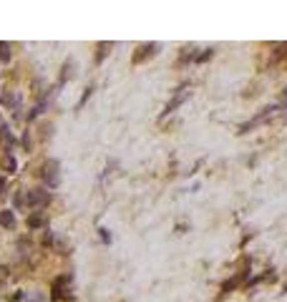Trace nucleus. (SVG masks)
<instances>
[{
	"label": "nucleus",
	"instance_id": "14",
	"mask_svg": "<svg viewBox=\"0 0 287 302\" xmlns=\"http://www.w3.org/2000/svg\"><path fill=\"white\" fill-rule=\"evenodd\" d=\"M3 192H5V179L0 176V194H3Z\"/></svg>",
	"mask_w": 287,
	"mask_h": 302
},
{
	"label": "nucleus",
	"instance_id": "3",
	"mask_svg": "<svg viewBox=\"0 0 287 302\" xmlns=\"http://www.w3.org/2000/svg\"><path fill=\"white\" fill-rule=\"evenodd\" d=\"M189 96H191V86H189V83H182V86H179V91L174 93V98L167 103V111H164V113H172V111H177V108H179V106H182V103L189 98Z\"/></svg>",
	"mask_w": 287,
	"mask_h": 302
},
{
	"label": "nucleus",
	"instance_id": "4",
	"mask_svg": "<svg viewBox=\"0 0 287 302\" xmlns=\"http://www.w3.org/2000/svg\"><path fill=\"white\" fill-rule=\"evenodd\" d=\"M73 282V277L71 275H63V277H58L56 282H53V300H63L66 297V287Z\"/></svg>",
	"mask_w": 287,
	"mask_h": 302
},
{
	"label": "nucleus",
	"instance_id": "7",
	"mask_svg": "<svg viewBox=\"0 0 287 302\" xmlns=\"http://www.w3.org/2000/svg\"><path fill=\"white\" fill-rule=\"evenodd\" d=\"M46 224H48V217H46L43 212H33V214L28 217V226H30V229H43Z\"/></svg>",
	"mask_w": 287,
	"mask_h": 302
},
{
	"label": "nucleus",
	"instance_id": "6",
	"mask_svg": "<svg viewBox=\"0 0 287 302\" xmlns=\"http://www.w3.org/2000/svg\"><path fill=\"white\" fill-rule=\"evenodd\" d=\"M0 103H3L5 108H18L20 106V93H15V91H5L3 96H0Z\"/></svg>",
	"mask_w": 287,
	"mask_h": 302
},
{
	"label": "nucleus",
	"instance_id": "1",
	"mask_svg": "<svg viewBox=\"0 0 287 302\" xmlns=\"http://www.w3.org/2000/svg\"><path fill=\"white\" fill-rule=\"evenodd\" d=\"M40 176H43V181H46L51 189H56V186L61 184V164H58L56 159H48V161L43 164V169H40Z\"/></svg>",
	"mask_w": 287,
	"mask_h": 302
},
{
	"label": "nucleus",
	"instance_id": "2",
	"mask_svg": "<svg viewBox=\"0 0 287 302\" xmlns=\"http://www.w3.org/2000/svg\"><path fill=\"white\" fill-rule=\"evenodd\" d=\"M28 204L33 209H43L51 204V192H46V189H30L28 192Z\"/></svg>",
	"mask_w": 287,
	"mask_h": 302
},
{
	"label": "nucleus",
	"instance_id": "5",
	"mask_svg": "<svg viewBox=\"0 0 287 302\" xmlns=\"http://www.w3.org/2000/svg\"><path fill=\"white\" fill-rule=\"evenodd\" d=\"M156 51H159V46H156V43H144V46L134 53V63H144V61H146L149 56H154Z\"/></svg>",
	"mask_w": 287,
	"mask_h": 302
},
{
	"label": "nucleus",
	"instance_id": "9",
	"mask_svg": "<svg viewBox=\"0 0 287 302\" xmlns=\"http://www.w3.org/2000/svg\"><path fill=\"white\" fill-rule=\"evenodd\" d=\"M0 166H3V169H5L8 174H13V171L18 169V161H15V159H13L10 154H5L3 159H0Z\"/></svg>",
	"mask_w": 287,
	"mask_h": 302
},
{
	"label": "nucleus",
	"instance_id": "16",
	"mask_svg": "<svg viewBox=\"0 0 287 302\" xmlns=\"http://www.w3.org/2000/svg\"><path fill=\"white\" fill-rule=\"evenodd\" d=\"M282 101H285V103H287V88H285V93H282Z\"/></svg>",
	"mask_w": 287,
	"mask_h": 302
},
{
	"label": "nucleus",
	"instance_id": "15",
	"mask_svg": "<svg viewBox=\"0 0 287 302\" xmlns=\"http://www.w3.org/2000/svg\"><path fill=\"white\" fill-rule=\"evenodd\" d=\"M5 275H8V272H5V267H0V280H5Z\"/></svg>",
	"mask_w": 287,
	"mask_h": 302
},
{
	"label": "nucleus",
	"instance_id": "10",
	"mask_svg": "<svg viewBox=\"0 0 287 302\" xmlns=\"http://www.w3.org/2000/svg\"><path fill=\"white\" fill-rule=\"evenodd\" d=\"M113 48V43H108V41H103V43H98V58L96 61H103L106 56H108V51Z\"/></svg>",
	"mask_w": 287,
	"mask_h": 302
},
{
	"label": "nucleus",
	"instance_id": "8",
	"mask_svg": "<svg viewBox=\"0 0 287 302\" xmlns=\"http://www.w3.org/2000/svg\"><path fill=\"white\" fill-rule=\"evenodd\" d=\"M0 226H5V229H13V226H15L13 209H3V212H0Z\"/></svg>",
	"mask_w": 287,
	"mask_h": 302
},
{
	"label": "nucleus",
	"instance_id": "12",
	"mask_svg": "<svg viewBox=\"0 0 287 302\" xmlns=\"http://www.w3.org/2000/svg\"><path fill=\"white\" fill-rule=\"evenodd\" d=\"M71 68H73V63H71V61H66V66H63V76H61V81H68V78H71Z\"/></svg>",
	"mask_w": 287,
	"mask_h": 302
},
{
	"label": "nucleus",
	"instance_id": "11",
	"mask_svg": "<svg viewBox=\"0 0 287 302\" xmlns=\"http://www.w3.org/2000/svg\"><path fill=\"white\" fill-rule=\"evenodd\" d=\"M0 61H3V63L10 61V46L8 43H0Z\"/></svg>",
	"mask_w": 287,
	"mask_h": 302
},
{
	"label": "nucleus",
	"instance_id": "13",
	"mask_svg": "<svg viewBox=\"0 0 287 302\" xmlns=\"http://www.w3.org/2000/svg\"><path fill=\"white\" fill-rule=\"evenodd\" d=\"M212 53H214V51H212V48H207L201 56H196V61H207V58H212Z\"/></svg>",
	"mask_w": 287,
	"mask_h": 302
}]
</instances>
